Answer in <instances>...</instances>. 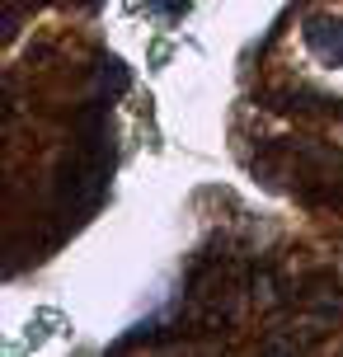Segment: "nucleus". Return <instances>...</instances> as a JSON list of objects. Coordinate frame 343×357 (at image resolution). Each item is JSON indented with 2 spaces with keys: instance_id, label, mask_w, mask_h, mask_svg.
Returning a JSON list of instances; mask_svg holds the SVG:
<instances>
[{
  "instance_id": "nucleus-1",
  "label": "nucleus",
  "mask_w": 343,
  "mask_h": 357,
  "mask_svg": "<svg viewBox=\"0 0 343 357\" xmlns=\"http://www.w3.org/2000/svg\"><path fill=\"white\" fill-rule=\"evenodd\" d=\"M109 165H113L109 118H104V104H90L85 118H80L75 155L66 160V169L56 178V212L66 216V221H85V216L99 207L104 183H109Z\"/></svg>"
},
{
  "instance_id": "nucleus-2",
  "label": "nucleus",
  "mask_w": 343,
  "mask_h": 357,
  "mask_svg": "<svg viewBox=\"0 0 343 357\" xmlns=\"http://www.w3.org/2000/svg\"><path fill=\"white\" fill-rule=\"evenodd\" d=\"M301 38H306V47L325 66H343V19L334 15H310L306 29H301Z\"/></svg>"
},
{
  "instance_id": "nucleus-3",
  "label": "nucleus",
  "mask_w": 343,
  "mask_h": 357,
  "mask_svg": "<svg viewBox=\"0 0 343 357\" xmlns=\"http://www.w3.org/2000/svg\"><path fill=\"white\" fill-rule=\"evenodd\" d=\"M155 10H165V15H183L188 0H155Z\"/></svg>"
},
{
  "instance_id": "nucleus-4",
  "label": "nucleus",
  "mask_w": 343,
  "mask_h": 357,
  "mask_svg": "<svg viewBox=\"0 0 343 357\" xmlns=\"http://www.w3.org/2000/svg\"><path fill=\"white\" fill-rule=\"evenodd\" d=\"M71 5H99V0H71Z\"/></svg>"
}]
</instances>
